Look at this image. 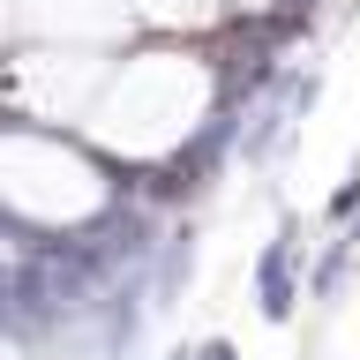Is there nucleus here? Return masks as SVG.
<instances>
[{
	"label": "nucleus",
	"instance_id": "f03ea898",
	"mask_svg": "<svg viewBox=\"0 0 360 360\" xmlns=\"http://www.w3.org/2000/svg\"><path fill=\"white\" fill-rule=\"evenodd\" d=\"M188 278H195V225H173V233H165V248H158V263H150L158 308H173Z\"/></svg>",
	"mask_w": 360,
	"mask_h": 360
},
{
	"label": "nucleus",
	"instance_id": "7ed1b4c3",
	"mask_svg": "<svg viewBox=\"0 0 360 360\" xmlns=\"http://www.w3.org/2000/svg\"><path fill=\"white\" fill-rule=\"evenodd\" d=\"M353 255H360V218H353V233H345V240H330L323 255H315V270H308V300H315V308H330V300H338V285H345Z\"/></svg>",
	"mask_w": 360,
	"mask_h": 360
},
{
	"label": "nucleus",
	"instance_id": "39448f33",
	"mask_svg": "<svg viewBox=\"0 0 360 360\" xmlns=\"http://www.w3.org/2000/svg\"><path fill=\"white\" fill-rule=\"evenodd\" d=\"M165 360H195V345H180V353H165Z\"/></svg>",
	"mask_w": 360,
	"mask_h": 360
},
{
	"label": "nucleus",
	"instance_id": "20e7f679",
	"mask_svg": "<svg viewBox=\"0 0 360 360\" xmlns=\"http://www.w3.org/2000/svg\"><path fill=\"white\" fill-rule=\"evenodd\" d=\"M195 360H240V353H233V338H202V345H195Z\"/></svg>",
	"mask_w": 360,
	"mask_h": 360
},
{
	"label": "nucleus",
	"instance_id": "f257e3e1",
	"mask_svg": "<svg viewBox=\"0 0 360 360\" xmlns=\"http://www.w3.org/2000/svg\"><path fill=\"white\" fill-rule=\"evenodd\" d=\"M292 300H300V218H278V240L255 255V308H263V323H285Z\"/></svg>",
	"mask_w": 360,
	"mask_h": 360
}]
</instances>
